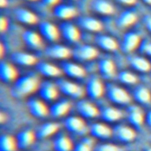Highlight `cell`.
<instances>
[{"label": "cell", "mask_w": 151, "mask_h": 151, "mask_svg": "<svg viewBox=\"0 0 151 151\" xmlns=\"http://www.w3.org/2000/svg\"><path fill=\"white\" fill-rule=\"evenodd\" d=\"M40 79L37 74L31 73L17 78L11 89V95L21 98L31 94L38 89Z\"/></svg>", "instance_id": "obj_1"}, {"label": "cell", "mask_w": 151, "mask_h": 151, "mask_svg": "<svg viewBox=\"0 0 151 151\" xmlns=\"http://www.w3.org/2000/svg\"><path fill=\"white\" fill-rule=\"evenodd\" d=\"M105 91L108 99L119 105L127 106L130 104L132 100V95L127 90L115 84H107Z\"/></svg>", "instance_id": "obj_2"}, {"label": "cell", "mask_w": 151, "mask_h": 151, "mask_svg": "<svg viewBox=\"0 0 151 151\" xmlns=\"http://www.w3.org/2000/svg\"><path fill=\"white\" fill-rule=\"evenodd\" d=\"M145 113L142 106L137 104H130L126 110V117L129 124L136 129H139L145 124Z\"/></svg>", "instance_id": "obj_3"}, {"label": "cell", "mask_w": 151, "mask_h": 151, "mask_svg": "<svg viewBox=\"0 0 151 151\" xmlns=\"http://www.w3.org/2000/svg\"><path fill=\"white\" fill-rule=\"evenodd\" d=\"M55 84L60 92L74 99L81 98L86 93L84 87L68 80L58 78Z\"/></svg>", "instance_id": "obj_4"}, {"label": "cell", "mask_w": 151, "mask_h": 151, "mask_svg": "<svg viewBox=\"0 0 151 151\" xmlns=\"http://www.w3.org/2000/svg\"><path fill=\"white\" fill-rule=\"evenodd\" d=\"M84 88L86 93L89 97L97 99L103 96L106 87L97 76L91 75L88 78Z\"/></svg>", "instance_id": "obj_5"}, {"label": "cell", "mask_w": 151, "mask_h": 151, "mask_svg": "<svg viewBox=\"0 0 151 151\" xmlns=\"http://www.w3.org/2000/svg\"><path fill=\"white\" fill-rule=\"evenodd\" d=\"M98 51L94 47L88 44H79L71 50V55L78 61H90L98 55Z\"/></svg>", "instance_id": "obj_6"}, {"label": "cell", "mask_w": 151, "mask_h": 151, "mask_svg": "<svg viewBox=\"0 0 151 151\" xmlns=\"http://www.w3.org/2000/svg\"><path fill=\"white\" fill-rule=\"evenodd\" d=\"M113 135L119 141L123 143L133 142L136 137V129L129 125L117 124L113 129Z\"/></svg>", "instance_id": "obj_7"}, {"label": "cell", "mask_w": 151, "mask_h": 151, "mask_svg": "<svg viewBox=\"0 0 151 151\" xmlns=\"http://www.w3.org/2000/svg\"><path fill=\"white\" fill-rule=\"evenodd\" d=\"M141 41L139 35L134 31L125 32L120 43V49L124 53H130L138 48Z\"/></svg>", "instance_id": "obj_8"}, {"label": "cell", "mask_w": 151, "mask_h": 151, "mask_svg": "<svg viewBox=\"0 0 151 151\" xmlns=\"http://www.w3.org/2000/svg\"><path fill=\"white\" fill-rule=\"evenodd\" d=\"M129 65L135 71L141 73H147L151 71V63L144 56L129 54L127 57Z\"/></svg>", "instance_id": "obj_9"}, {"label": "cell", "mask_w": 151, "mask_h": 151, "mask_svg": "<svg viewBox=\"0 0 151 151\" xmlns=\"http://www.w3.org/2000/svg\"><path fill=\"white\" fill-rule=\"evenodd\" d=\"M64 127L69 132L79 135H84L88 132L84 121L77 116H70L64 121Z\"/></svg>", "instance_id": "obj_10"}, {"label": "cell", "mask_w": 151, "mask_h": 151, "mask_svg": "<svg viewBox=\"0 0 151 151\" xmlns=\"http://www.w3.org/2000/svg\"><path fill=\"white\" fill-rule=\"evenodd\" d=\"M132 99L141 106L148 107L151 105V91L144 85H136L132 91Z\"/></svg>", "instance_id": "obj_11"}, {"label": "cell", "mask_w": 151, "mask_h": 151, "mask_svg": "<svg viewBox=\"0 0 151 151\" xmlns=\"http://www.w3.org/2000/svg\"><path fill=\"white\" fill-rule=\"evenodd\" d=\"M27 107L29 113L35 117H44L49 114V109L41 100L30 99L27 102Z\"/></svg>", "instance_id": "obj_12"}, {"label": "cell", "mask_w": 151, "mask_h": 151, "mask_svg": "<svg viewBox=\"0 0 151 151\" xmlns=\"http://www.w3.org/2000/svg\"><path fill=\"white\" fill-rule=\"evenodd\" d=\"M44 54L52 58L63 60L68 58L71 55V50L63 45L53 44L45 48Z\"/></svg>", "instance_id": "obj_13"}, {"label": "cell", "mask_w": 151, "mask_h": 151, "mask_svg": "<svg viewBox=\"0 0 151 151\" xmlns=\"http://www.w3.org/2000/svg\"><path fill=\"white\" fill-rule=\"evenodd\" d=\"M38 93L41 99L46 101L55 100L58 95V89L55 84L45 81L40 83L38 88Z\"/></svg>", "instance_id": "obj_14"}, {"label": "cell", "mask_w": 151, "mask_h": 151, "mask_svg": "<svg viewBox=\"0 0 151 151\" xmlns=\"http://www.w3.org/2000/svg\"><path fill=\"white\" fill-rule=\"evenodd\" d=\"M58 29L62 36L70 42H77L80 38V32L78 29L71 22H63L61 23Z\"/></svg>", "instance_id": "obj_15"}, {"label": "cell", "mask_w": 151, "mask_h": 151, "mask_svg": "<svg viewBox=\"0 0 151 151\" xmlns=\"http://www.w3.org/2000/svg\"><path fill=\"white\" fill-rule=\"evenodd\" d=\"M39 30L43 37L50 41H56L60 37V31L55 25L48 21H44L39 24Z\"/></svg>", "instance_id": "obj_16"}, {"label": "cell", "mask_w": 151, "mask_h": 151, "mask_svg": "<svg viewBox=\"0 0 151 151\" xmlns=\"http://www.w3.org/2000/svg\"><path fill=\"white\" fill-rule=\"evenodd\" d=\"M137 19V15L134 11L126 9L119 14L116 18L115 24L120 28H124L133 25Z\"/></svg>", "instance_id": "obj_17"}, {"label": "cell", "mask_w": 151, "mask_h": 151, "mask_svg": "<svg viewBox=\"0 0 151 151\" xmlns=\"http://www.w3.org/2000/svg\"><path fill=\"white\" fill-rule=\"evenodd\" d=\"M78 112L84 117L93 118L99 114L100 111L98 108L92 103L84 100H79L76 104Z\"/></svg>", "instance_id": "obj_18"}, {"label": "cell", "mask_w": 151, "mask_h": 151, "mask_svg": "<svg viewBox=\"0 0 151 151\" xmlns=\"http://www.w3.org/2000/svg\"><path fill=\"white\" fill-rule=\"evenodd\" d=\"M35 68L40 74L48 77H57L62 73L61 69L56 65L44 61H38L35 64Z\"/></svg>", "instance_id": "obj_19"}, {"label": "cell", "mask_w": 151, "mask_h": 151, "mask_svg": "<svg viewBox=\"0 0 151 151\" xmlns=\"http://www.w3.org/2000/svg\"><path fill=\"white\" fill-rule=\"evenodd\" d=\"M88 132L93 137L106 139L113 135V130L102 123H94L88 128Z\"/></svg>", "instance_id": "obj_20"}, {"label": "cell", "mask_w": 151, "mask_h": 151, "mask_svg": "<svg viewBox=\"0 0 151 151\" xmlns=\"http://www.w3.org/2000/svg\"><path fill=\"white\" fill-rule=\"evenodd\" d=\"M61 69L62 72L71 78H81L86 75L84 68L72 62H63L61 64Z\"/></svg>", "instance_id": "obj_21"}, {"label": "cell", "mask_w": 151, "mask_h": 151, "mask_svg": "<svg viewBox=\"0 0 151 151\" xmlns=\"http://www.w3.org/2000/svg\"><path fill=\"white\" fill-rule=\"evenodd\" d=\"M101 118L107 122H114L120 120L124 115L123 111L112 106H104L99 110Z\"/></svg>", "instance_id": "obj_22"}, {"label": "cell", "mask_w": 151, "mask_h": 151, "mask_svg": "<svg viewBox=\"0 0 151 151\" xmlns=\"http://www.w3.org/2000/svg\"><path fill=\"white\" fill-rule=\"evenodd\" d=\"M53 15L58 18L68 19L75 17L77 13V9L73 5L67 4H57L52 10Z\"/></svg>", "instance_id": "obj_23"}, {"label": "cell", "mask_w": 151, "mask_h": 151, "mask_svg": "<svg viewBox=\"0 0 151 151\" xmlns=\"http://www.w3.org/2000/svg\"><path fill=\"white\" fill-rule=\"evenodd\" d=\"M35 132L31 130H24L19 132L15 137L17 147L25 149L30 146L35 140Z\"/></svg>", "instance_id": "obj_24"}, {"label": "cell", "mask_w": 151, "mask_h": 151, "mask_svg": "<svg viewBox=\"0 0 151 151\" xmlns=\"http://www.w3.org/2000/svg\"><path fill=\"white\" fill-rule=\"evenodd\" d=\"M11 60L15 63L21 65H32L36 64L37 57L29 53L22 51H14L10 55Z\"/></svg>", "instance_id": "obj_25"}, {"label": "cell", "mask_w": 151, "mask_h": 151, "mask_svg": "<svg viewBox=\"0 0 151 151\" xmlns=\"http://www.w3.org/2000/svg\"><path fill=\"white\" fill-rule=\"evenodd\" d=\"M21 38L24 42L32 49H39L42 45L41 37L34 31L25 30L22 32Z\"/></svg>", "instance_id": "obj_26"}, {"label": "cell", "mask_w": 151, "mask_h": 151, "mask_svg": "<svg viewBox=\"0 0 151 151\" xmlns=\"http://www.w3.org/2000/svg\"><path fill=\"white\" fill-rule=\"evenodd\" d=\"M97 66V70L105 78H111L116 74L115 64L112 60L109 58L100 59Z\"/></svg>", "instance_id": "obj_27"}, {"label": "cell", "mask_w": 151, "mask_h": 151, "mask_svg": "<svg viewBox=\"0 0 151 151\" xmlns=\"http://www.w3.org/2000/svg\"><path fill=\"white\" fill-rule=\"evenodd\" d=\"M18 72L11 64L6 61H1L0 64V77L5 83L11 82L17 78Z\"/></svg>", "instance_id": "obj_28"}, {"label": "cell", "mask_w": 151, "mask_h": 151, "mask_svg": "<svg viewBox=\"0 0 151 151\" xmlns=\"http://www.w3.org/2000/svg\"><path fill=\"white\" fill-rule=\"evenodd\" d=\"M94 41L100 48L106 51H114L118 48L116 41L107 35L97 34L94 37Z\"/></svg>", "instance_id": "obj_29"}, {"label": "cell", "mask_w": 151, "mask_h": 151, "mask_svg": "<svg viewBox=\"0 0 151 151\" xmlns=\"http://www.w3.org/2000/svg\"><path fill=\"white\" fill-rule=\"evenodd\" d=\"M77 23L79 26L89 31L99 32L103 28L102 24L98 19L91 17H80L77 19Z\"/></svg>", "instance_id": "obj_30"}, {"label": "cell", "mask_w": 151, "mask_h": 151, "mask_svg": "<svg viewBox=\"0 0 151 151\" xmlns=\"http://www.w3.org/2000/svg\"><path fill=\"white\" fill-rule=\"evenodd\" d=\"M59 128L60 125L56 122H46L37 129L35 134L38 139H44L55 134Z\"/></svg>", "instance_id": "obj_31"}, {"label": "cell", "mask_w": 151, "mask_h": 151, "mask_svg": "<svg viewBox=\"0 0 151 151\" xmlns=\"http://www.w3.org/2000/svg\"><path fill=\"white\" fill-rule=\"evenodd\" d=\"M71 103L68 100H61L49 108V114L54 117H60L65 115L70 110Z\"/></svg>", "instance_id": "obj_32"}, {"label": "cell", "mask_w": 151, "mask_h": 151, "mask_svg": "<svg viewBox=\"0 0 151 151\" xmlns=\"http://www.w3.org/2000/svg\"><path fill=\"white\" fill-rule=\"evenodd\" d=\"M14 15L18 21L25 24H35L38 21V18L34 13L25 8L15 9Z\"/></svg>", "instance_id": "obj_33"}, {"label": "cell", "mask_w": 151, "mask_h": 151, "mask_svg": "<svg viewBox=\"0 0 151 151\" xmlns=\"http://www.w3.org/2000/svg\"><path fill=\"white\" fill-rule=\"evenodd\" d=\"M90 6L96 12L104 15H111L114 12V6L107 0H91Z\"/></svg>", "instance_id": "obj_34"}, {"label": "cell", "mask_w": 151, "mask_h": 151, "mask_svg": "<svg viewBox=\"0 0 151 151\" xmlns=\"http://www.w3.org/2000/svg\"><path fill=\"white\" fill-rule=\"evenodd\" d=\"M73 147L71 140L64 134L58 135L52 142L54 151H71Z\"/></svg>", "instance_id": "obj_35"}, {"label": "cell", "mask_w": 151, "mask_h": 151, "mask_svg": "<svg viewBox=\"0 0 151 151\" xmlns=\"http://www.w3.org/2000/svg\"><path fill=\"white\" fill-rule=\"evenodd\" d=\"M17 145L15 137L9 134H2L0 138V151H15Z\"/></svg>", "instance_id": "obj_36"}, {"label": "cell", "mask_w": 151, "mask_h": 151, "mask_svg": "<svg viewBox=\"0 0 151 151\" xmlns=\"http://www.w3.org/2000/svg\"><path fill=\"white\" fill-rule=\"evenodd\" d=\"M117 78L121 83L126 85H134L138 82L137 76L134 73L127 70L120 71L117 75Z\"/></svg>", "instance_id": "obj_37"}, {"label": "cell", "mask_w": 151, "mask_h": 151, "mask_svg": "<svg viewBox=\"0 0 151 151\" xmlns=\"http://www.w3.org/2000/svg\"><path fill=\"white\" fill-rule=\"evenodd\" d=\"M94 147L93 137L85 136L73 147V151H93Z\"/></svg>", "instance_id": "obj_38"}, {"label": "cell", "mask_w": 151, "mask_h": 151, "mask_svg": "<svg viewBox=\"0 0 151 151\" xmlns=\"http://www.w3.org/2000/svg\"><path fill=\"white\" fill-rule=\"evenodd\" d=\"M93 151H123V149L116 145L102 143L94 146Z\"/></svg>", "instance_id": "obj_39"}, {"label": "cell", "mask_w": 151, "mask_h": 151, "mask_svg": "<svg viewBox=\"0 0 151 151\" xmlns=\"http://www.w3.org/2000/svg\"><path fill=\"white\" fill-rule=\"evenodd\" d=\"M138 49L141 54L151 57V40L148 39L141 40Z\"/></svg>", "instance_id": "obj_40"}, {"label": "cell", "mask_w": 151, "mask_h": 151, "mask_svg": "<svg viewBox=\"0 0 151 151\" xmlns=\"http://www.w3.org/2000/svg\"><path fill=\"white\" fill-rule=\"evenodd\" d=\"M143 23L146 29L151 32V14H148L143 17Z\"/></svg>", "instance_id": "obj_41"}, {"label": "cell", "mask_w": 151, "mask_h": 151, "mask_svg": "<svg viewBox=\"0 0 151 151\" xmlns=\"http://www.w3.org/2000/svg\"><path fill=\"white\" fill-rule=\"evenodd\" d=\"M8 27V21L5 17H1L0 20V30L1 32L5 31Z\"/></svg>", "instance_id": "obj_42"}, {"label": "cell", "mask_w": 151, "mask_h": 151, "mask_svg": "<svg viewBox=\"0 0 151 151\" xmlns=\"http://www.w3.org/2000/svg\"><path fill=\"white\" fill-rule=\"evenodd\" d=\"M145 123L148 127L151 128V109H149L145 113Z\"/></svg>", "instance_id": "obj_43"}, {"label": "cell", "mask_w": 151, "mask_h": 151, "mask_svg": "<svg viewBox=\"0 0 151 151\" xmlns=\"http://www.w3.org/2000/svg\"><path fill=\"white\" fill-rule=\"evenodd\" d=\"M117 2L126 5H133L136 4L137 0H116Z\"/></svg>", "instance_id": "obj_44"}, {"label": "cell", "mask_w": 151, "mask_h": 151, "mask_svg": "<svg viewBox=\"0 0 151 151\" xmlns=\"http://www.w3.org/2000/svg\"><path fill=\"white\" fill-rule=\"evenodd\" d=\"M42 3L48 6H55L60 0H41Z\"/></svg>", "instance_id": "obj_45"}, {"label": "cell", "mask_w": 151, "mask_h": 151, "mask_svg": "<svg viewBox=\"0 0 151 151\" xmlns=\"http://www.w3.org/2000/svg\"><path fill=\"white\" fill-rule=\"evenodd\" d=\"M6 119V115L4 113L1 112V114H0V122H1V123H3L4 122H5Z\"/></svg>", "instance_id": "obj_46"}, {"label": "cell", "mask_w": 151, "mask_h": 151, "mask_svg": "<svg viewBox=\"0 0 151 151\" xmlns=\"http://www.w3.org/2000/svg\"><path fill=\"white\" fill-rule=\"evenodd\" d=\"M4 53H5V47H4V45L2 44V43H1V45H0V55H1V58L2 57Z\"/></svg>", "instance_id": "obj_47"}, {"label": "cell", "mask_w": 151, "mask_h": 151, "mask_svg": "<svg viewBox=\"0 0 151 151\" xmlns=\"http://www.w3.org/2000/svg\"><path fill=\"white\" fill-rule=\"evenodd\" d=\"M8 4V0H0V6L1 8L5 7Z\"/></svg>", "instance_id": "obj_48"}, {"label": "cell", "mask_w": 151, "mask_h": 151, "mask_svg": "<svg viewBox=\"0 0 151 151\" xmlns=\"http://www.w3.org/2000/svg\"><path fill=\"white\" fill-rule=\"evenodd\" d=\"M143 2H145L146 4L151 5V0H142Z\"/></svg>", "instance_id": "obj_49"}, {"label": "cell", "mask_w": 151, "mask_h": 151, "mask_svg": "<svg viewBox=\"0 0 151 151\" xmlns=\"http://www.w3.org/2000/svg\"><path fill=\"white\" fill-rule=\"evenodd\" d=\"M144 151H151V146H149L147 148H146Z\"/></svg>", "instance_id": "obj_50"}, {"label": "cell", "mask_w": 151, "mask_h": 151, "mask_svg": "<svg viewBox=\"0 0 151 151\" xmlns=\"http://www.w3.org/2000/svg\"><path fill=\"white\" fill-rule=\"evenodd\" d=\"M27 1H37V0H27Z\"/></svg>", "instance_id": "obj_51"}, {"label": "cell", "mask_w": 151, "mask_h": 151, "mask_svg": "<svg viewBox=\"0 0 151 151\" xmlns=\"http://www.w3.org/2000/svg\"><path fill=\"white\" fill-rule=\"evenodd\" d=\"M150 78H151V71H150Z\"/></svg>", "instance_id": "obj_52"}]
</instances>
